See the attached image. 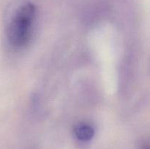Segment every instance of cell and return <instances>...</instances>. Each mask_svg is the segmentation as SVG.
<instances>
[{"label": "cell", "instance_id": "obj_1", "mask_svg": "<svg viewBox=\"0 0 150 149\" xmlns=\"http://www.w3.org/2000/svg\"><path fill=\"white\" fill-rule=\"evenodd\" d=\"M36 15V8L29 0H15L6 11V35L9 42L17 48L29 42L32 26Z\"/></svg>", "mask_w": 150, "mask_h": 149}, {"label": "cell", "instance_id": "obj_2", "mask_svg": "<svg viewBox=\"0 0 150 149\" xmlns=\"http://www.w3.org/2000/svg\"><path fill=\"white\" fill-rule=\"evenodd\" d=\"M73 131L76 138L83 142L92 140L95 135V129L93 127L89 124L85 122H81L76 124Z\"/></svg>", "mask_w": 150, "mask_h": 149}, {"label": "cell", "instance_id": "obj_3", "mask_svg": "<svg viewBox=\"0 0 150 149\" xmlns=\"http://www.w3.org/2000/svg\"><path fill=\"white\" fill-rule=\"evenodd\" d=\"M143 149H149V148H148V147H145V148H144Z\"/></svg>", "mask_w": 150, "mask_h": 149}]
</instances>
